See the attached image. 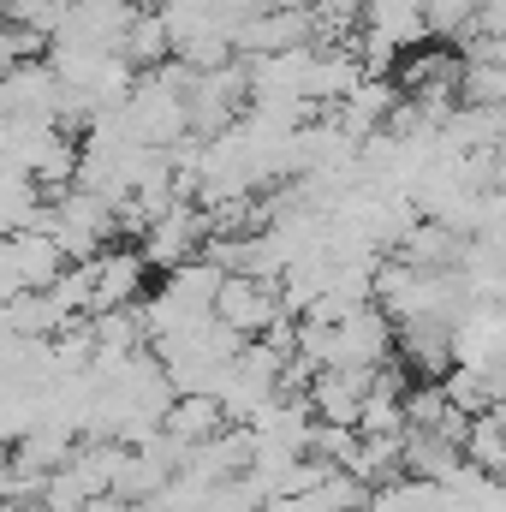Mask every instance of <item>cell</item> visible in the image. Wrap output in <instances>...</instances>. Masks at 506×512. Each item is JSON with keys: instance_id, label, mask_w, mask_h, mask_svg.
Instances as JSON below:
<instances>
[{"instance_id": "cell-1", "label": "cell", "mask_w": 506, "mask_h": 512, "mask_svg": "<svg viewBox=\"0 0 506 512\" xmlns=\"http://www.w3.org/2000/svg\"><path fill=\"white\" fill-rule=\"evenodd\" d=\"M42 233L66 251V262H90V256H102L114 245V233H120V215L102 203V197H90V191H66V197H54L48 203V221H42Z\"/></svg>"}, {"instance_id": "cell-2", "label": "cell", "mask_w": 506, "mask_h": 512, "mask_svg": "<svg viewBox=\"0 0 506 512\" xmlns=\"http://www.w3.org/2000/svg\"><path fill=\"white\" fill-rule=\"evenodd\" d=\"M203 251H209V221H203V209L191 197H179L167 215H155L143 227V239H137V256L155 262V268H167V274L185 268V262H197Z\"/></svg>"}, {"instance_id": "cell-3", "label": "cell", "mask_w": 506, "mask_h": 512, "mask_svg": "<svg viewBox=\"0 0 506 512\" xmlns=\"http://www.w3.org/2000/svg\"><path fill=\"white\" fill-rule=\"evenodd\" d=\"M280 316H286L280 286H268V280H245V274H227V280H221L215 322H221V328H233L239 340H262Z\"/></svg>"}, {"instance_id": "cell-4", "label": "cell", "mask_w": 506, "mask_h": 512, "mask_svg": "<svg viewBox=\"0 0 506 512\" xmlns=\"http://www.w3.org/2000/svg\"><path fill=\"white\" fill-rule=\"evenodd\" d=\"M143 256L126 245H108L102 256H90V316H108V310H131L137 292H143Z\"/></svg>"}, {"instance_id": "cell-5", "label": "cell", "mask_w": 506, "mask_h": 512, "mask_svg": "<svg viewBox=\"0 0 506 512\" xmlns=\"http://www.w3.org/2000/svg\"><path fill=\"white\" fill-rule=\"evenodd\" d=\"M161 429H167L179 447L197 453V447H209V441H215L221 429H233V423H227V411H221L215 393H179V399L167 405V423H161Z\"/></svg>"}, {"instance_id": "cell-6", "label": "cell", "mask_w": 506, "mask_h": 512, "mask_svg": "<svg viewBox=\"0 0 506 512\" xmlns=\"http://www.w3.org/2000/svg\"><path fill=\"white\" fill-rule=\"evenodd\" d=\"M120 60H126L131 72H137V66H155V72H161V66L173 60V36H167V18H161V12H137V18H131L126 42H120Z\"/></svg>"}]
</instances>
